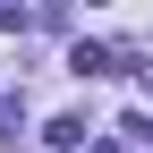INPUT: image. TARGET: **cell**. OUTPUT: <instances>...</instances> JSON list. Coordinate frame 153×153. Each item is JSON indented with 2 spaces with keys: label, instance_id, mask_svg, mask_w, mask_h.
I'll return each mask as SVG.
<instances>
[{
  "label": "cell",
  "instance_id": "1",
  "mask_svg": "<svg viewBox=\"0 0 153 153\" xmlns=\"http://www.w3.org/2000/svg\"><path fill=\"white\" fill-rule=\"evenodd\" d=\"M68 68H76V76H102V68H111V51H102V43H76V60H68Z\"/></svg>",
  "mask_w": 153,
  "mask_h": 153
}]
</instances>
